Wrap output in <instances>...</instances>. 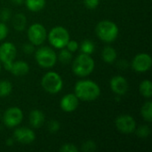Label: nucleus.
<instances>
[{
	"mask_svg": "<svg viewBox=\"0 0 152 152\" xmlns=\"http://www.w3.org/2000/svg\"><path fill=\"white\" fill-rule=\"evenodd\" d=\"M74 94L81 101L92 102L99 98L101 95V88L93 80L84 79L76 83Z\"/></svg>",
	"mask_w": 152,
	"mask_h": 152,
	"instance_id": "f257e3e1",
	"label": "nucleus"
},
{
	"mask_svg": "<svg viewBox=\"0 0 152 152\" xmlns=\"http://www.w3.org/2000/svg\"><path fill=\"white\" fill-rule=\"evenodd\" d=\"M94 61L90 54L81 53L78 54L72 62L73 73L80 77L89 76L94 69Z\"/></svg>",
	"mask_w": 152,
	"mask_h": 152,
	"instance_id": "f03ea898",
	"label": "nucleus"
},
{
	"mask_svg": "<svg viewBox=\"0 0 152 152\" xmlns=\"http://www.w3.org/2000/svg\"><path fill=\"white\" fill-rule=\"evenodd\" d=\"M95 33L102 41L112 43L117 39L119 30L118 25L114 21L104 20L98 22L95 27Z\"/></svg>",
	"mask_w": 152,
	"mask_h": 152,
	"instance_id": "7ed1b4c3",
	"label": "nucleus"
},
{
	"mask_svg": "<svg viewBox=\"0 0 152 152\" xmlns=\"http://www.w3.org/2000/svg\"><path fill=\"white\" fill-rule=\"evenodd\" d=\"M41 86L48 94H55L61 91L63 87V81L57 72L49 71L43 76L41 79Z\"/></svg>",
	"mask_w": 152,
	"mask_h": 152,
	"instance_id": "20e7f679",
	"label": "nucleus"
},
{
	"mask_svg": "<svg viewBox=\"0 0 152 152\" xmlns=\"http://www.w3.org/2000/svg\"><path fill=\"white\" fill-rule=\"evenodd\" d=\"M35 59L40 67L44 69H50L55 65L57 61V54L53 48L42 46L35 51Z\"/></svg>",
	"mask_w": 152,
	"mask_h": 152,
	"instance_id": "39448f33",
	"label": "nucleus"
},
{
	"mask_svg": "<svg viewBox=\"0 0 152 152\" xmlns=\"http://www.w3.org/2000/svg\"><path fill=\"white\" fill-rule=\"evenodd\" d=\"M47 37L50 45L56 49L64 48L70 38L69 31L64 27L61 26L53 28L49 31Z\"/></svg>",
	"mask_w": 152,
	"mask_h": 152,
	"instance_id": "423d86ee",
	"label": "nucleus"
},
{
	"mask_svg": "<svg viewBox=\"0 0 152 152\" xmlns=\"http://www.w3.org/2000/svg\"><path fill=\"white\" fill-rule=\"evenodd\" d=\"M17 55L15 45L11 42H4L0 45V61L4 64L6 70H10L12 63Z\"/></svg>",
	"mask_w": 152,
	"mask_h": 152,
	"instance_id": "0eeeda50",
	"label": "nucleus"
},
{
	"mask_svg": "<svg viewBox=\"0 0 152 152\" xmlns=\"http://www.w3.org/2000/svg\"><path fill=\"white\" fill-rule=\"evenodd\" d=\"M46 37V29L41 23H33L28 29V38L34 45H43Z\"/></svg>",
	"mask_w": 152,
	"mask_h": 152,
	"instance_id": "6e6552de",
	"label": "nucleus"
},
{
	"mask_svg": "<svg viewBox=\"0 0 152 152\" xmlns=\"http://www.w3.org/2000/svg\"><path fill=\"white\" fill-rule=\"evenodd\" d=\"M23 120V112L18 107H11L7 109L3 116V122L5 126L13 128L18 126Z\"/></svg>",
	"mask_w": 152,
	"mask_h": 152,
	"instance_id": "1a4fd4ad",
	"label": "nucleus"
},
{
	"mask_svg": "<svg viewBox=\"0 0 152 152\" xmlns=\"http://www.w3.org/2000/svg\"><path fill=\"white\" fill-rule=\"evenodd\" d=\"M115 126L120 133L125 134H133L136 129V122L134 118L128 114L119 115L115 119Z\"/></svg>",
	"mask_w": 152,
	"mask_h": 152,
	"instance_id": "9d476101",
	"label": "nucleus"
},
{
	"mask_svg": "<svg viewBox=\"0 0 152 152\" xmlns=\"http://www.w3.org/2000/svg\"><path fill=\"white\" fill-rule=\"evenodd\" d=\"M152 65V59L150 54L145 53H138L136 54L131 63L132 69L139 73H142V72H146L148 71Z\"/></svg>",
	"mask_w": 152,
	"mask_h": 152,
	"instance_id": "9b49d317",
	"label": "nucleus"
},
{
	"mask_svg": "<svg viewBox=\"0 0 152 152\" xmlns=\"http://www.w3.org/2000/svg\"><path fill=\"white\" fill-rule=\"evenodd\" d=\"M13 138L21 144H30L36 139V134L30 128L18 127L13 132Z\"/></svg>",
	"mask_w": 152,
	"mask_h": 152,
	"instance_id": "f8f14e48",
	"label": "nucleus"
},
{
	"mask_svg": "<svg viewBox=\"0 0 152 152\" xmlns=\"http://www.w3.org/2000/svg\"><path fill=\"white\" fill-rule=\"evenodd\" d=\"M110 86L111 91L118 96L125 95L127 93L129 87L126 78L122 76L113 77L110 81Z\"/></svg>",
	"mask_w": 152,
	"mask_h": 152,
	"instance_id": "ddd939ff",
	"label": "nucleus"
},
{
	"mask_svg": "<svg viewBox=\"0 0 152 152\" xmlns=\"http://www.w3.org/2000/svg\"><path fill=\"white\" fill-rule=\"evenodd\" d=\"M79 104V99L75 94H68L64 95L60 102L61 109L67 113L73 112L77 110Z\"/></svg>",
	"mask_w": 152,
	"mask_h": 152,
	"instance_id": "4468645a",
	"label": "nucleus"
},
{
	"mask_svg": "<svg viewBox=\"0 0 152 152\" xmlns=\"http://www.w3.org/2000/svg\"><path fill=\"white\" fill-rule=\"evenodd\" d=\"M13 76L16 77H22L28 73L29 71V65L23 61H13L11 65L9 70Z\"/></svg>",
	"mask_w": 152,
	"mask_h": 152,
	"instance_id": "2eb2a0df",
	"label": "nucleus"
},
{
	"mask_svg": "<svg viewBox=\"0 0 152 152\" xmlns=\"http://www.w3.org/2000/svg\"><path fill=\"white\" fill-rule=\"evenodd\" d=\"M28 121L33 128H40L45 124V116L39 110H33L29 113Z\"/></svg>",
	"mask_w": 152,
	"mask_h": 152,
	"instance_id": "dca6fc26",
	"label": "nucleus"
},
{
	"mask_svg": "<svg viewBox=\"0 0 152 152\" xmlns=\"http://www.w3.org/2000/svg\"><path fill=\"white\" fill-rule=\"evenodd\" d=\"M117 51L110 45L105 46L102 51V58L106 63H113L117 60Z\"/></svg>",
	"mask_w": 152,
	"mask_h": 152,
	"instance_id": "f3484780",
	"label": "nucleus"
},
{
	"mask_svg": "<svg viewBox=\"0 0 152 152\" xmlns=\"http://www.w3.org/2000/svg\"><path fill=\"white\" fill-rule=\"evenodd\" d=\"M12 26L15 30L17 31H22L24 30L26 24H27V19L25 14L23 13H17L12 17Z\"/></svg>",
	"mask_w": 152,
	"mask_h": 152,
	"instance_id": "a211bd4d",
	"label": "nucleus"
},
{
	"mask_svg": "<svg viewBox=\"0 0 152 152\" xmlns=\"http://www.w3.org/2000/svg\"><path fill=\"white\" fill-rule=\"evenodd\" d=\"M24 2L27 8L33 12H37L43 10L46 4L45 0H25Z\"/></svg>",
	"mask_w": 152,
	"mask_h": 152,
	"instance_id": "6ab92c4d",
	"label": "nucleus"
},
{
	"mask_svg": "<svg viewBox=\"0 0 152 152\" xmlns=\"http://www.w3.org/2000/svg\"><path fill=\"white\" fill-rule=\"evenodd\" d=\"M139 90L141 94L148 99H151L152 96V83L150 79H145L141 82Z\"/></svg>",
	"mask_w": 152,
	"mask_h": 152,
	"instance_id": "aec40b11",
	"label": "nucleus"
},
{
	"mask_svg": "<svg viewBox=\"0 0 152 152\" xmlns=\"http://www.w3.org/2000/svg\"><path fill=\"white\" fill-rule=\"evenodd\" d=\"M141 114L143 118V119L147 122L152 121V102L147 101L141 109Z\"/></svg>",
	"mask_w": 152,
	"mask_h": 152,
	"instance_id": "412c9836",
	"label": "nucleus"
},
{
	"mask_svg": "<svg viewBox=\"0 0 152 152\" xmlns=\"http://www.w3.org/2000/svg\"><path fill=\"white\" fill-rule=\"evenodd\" d=\"M12 85L8 80H0V97L4 98L11 94Z\"/></svg>",
	"mask_w": 152,
	"mask_h": 152,
	"instance_id": "4be33fe9",
	"label": "nucleus"
},
{
	"mask_svg": "<svg viewBox=\"0 0 152 152\" xmlns=\"http://www.w3.org/2000/svg\"><path fill=\"white\" fill-rule=\"evenodd\" d=\"M73 55L72 53L69 52L67 48H62L61 49V52L57 55V60H59L61 63L63 64H68L72 61Z\"/></svg>",
	"mask_w": 152,
	"mask_h": 152,
	"instance_id": "5701e85b",
	"label": "nucleus"
},
{
	"mask_svg": "<svg viewBox=\"0 0 152 152\" xmlns=\"http://www.w3.org/2000/svg\"><path fill=\"white\" fill-rule=\"evenodd\" d=\"M95 50V45L94 44V42H92L91 40H84L81 43L80 45V51L83 53H86V54H92Z\"/></svg>",
	"mask_w": 152,
	"mask_h": 152,
	"instance_id": "b1692460",
	"label": "nucleus"
},
{
	"mask_svg": "<svg viewBox=\"0 0 152 152\" xmlns=\"http://www.w3.org/2000/svg\"><path fill=\"white\" fill-rule=\"evenodd\" d=\"M134 133H136L137 136L140 138H147L151 134V129L148 126H141L135 129Z\"/></svg>",
	"mask_w": 152,
	"mask_h": 152,
	"instance_id": "393cba45",
	"label": "nucleus"
},
{
	"mask_svg": "<svg viewBox=\"0 0 152 152\" xmlns=\"http://www.w3.org/2000/svg\"><path fill=\"white\" fill-rule=\"evenodd\" d=\"M81 150L85 152H92L96 150V143L94 141H86L82 144Z\"/></svg>",
	"mask_w": 152,
	"mask_h": 152,
	"instance_id": "a878e982",
	"label": "nucleus"
},
{
	"mask_svg": "<svg viewBox=\"0 0 152 152\" xmlns=\"http://www.w3.org/2000/svg\"><path fill=\"white\" fill-rule=\"evenodd\" d=\"M78 148L73 143H64L61 148V152H78Z\"/></svg>",
	"mask_w": 152,
	"mask_h": 152,
	"instance_id": "bb28decb",
	"label": "nucleus"
},
{
	"mask_svg": "<svg viewBox=\"0 0 152 152\" xmlns=\"http://www.w3.org/2000/svg\"><path fill=\"white\" fill-rule=\"evenodd\" d=\"M61 127V125H60V122L57 121V120H51L49 123H48V131L51 133V134H55L59 131Z\"/></svg>",
	"mask_w": 152,
	"mask_h": 152,
	"instance_id": "cd10ccee",
	"label": "nucleus"
},
{
	"mask_svg": "<svg viewBox=\"0 0 152 152\" xmlns=\"http://www.w3.org/2000/svg\"><path fill=\"white\" fill-rule=\"evenodd\" d=\"M12 17V12L8 8H4L0 12V20L3 22L8 21Z\"/></svg>",
	"mask_w": 152,
	"mask_h": 152,
	"instance_id": "c85d7f7f",
	"label": "nucleus"
},
{
	"mask_svg": "<svg viewBox=\"0 0 152 152\" xmlns=\"http://www.w3.org/2000/svg\"><path fill=\"white\" fill-rule=\"evenodd\" d=\"M65 48H67L69 52H71V53H75V52H77V50H78V48H79V44L77 42V41H75V40H69V42L67 43V45H66V46H65Z\"/></svg>",
	"mask_w": 152,
	"mask_h": 152,
	"instance_id": "c756f323",
	"label": "nucleus"
},
{
	"mask_svg": "<svg viewBox=\"0 0 152 152\" xmlns=\"http://www.w3.org/2000/svg\"><path fill=\"white\" fill-rule=\"evenodd\" d=\"M8 32L9 30L6 24H4V22L3 21H0V41H3L4 39L6 38Z\"/></svg>",
	"mask_w": 152,
	"mask_h": 152,
	"instance_id": "7c9ffc66",
	"label": "nucleus"
},
{
	"mask_svg": "<svg viewBox=\"0 0 152 152\" xmlns=\"http://www.w3.org/2000/svg\"><path fill=\"white\" fill-rule=\"evenodd\" d=\"M100 0H84V4L87 9L94 10L98 7Z\"/></svg>",
	"mask_w": 152,
	"mask_h": 152,
	"instance_id": "2f4dec72",
	"label": "nucleus"
},
{
	"mask_svg": "<svg viewBox=\"0 0 152 152\" xmlns=\"http://www.w3.org/2000/svg\"><path fill=\"white\" fill-rule=\"evenodd\" d=\"M22 50L26 54H31L35 52V48H34V45H32L30 42L28 44H25L22 45Z\"/></svg>",
	"mask_w": 152,
	"mask_h": 152,
	"instance_id": "473e14b6",
	"label": "nucleus"
},
{
	"mask_svg": "<svg viewBox=\"0 0 152 152\" xmlns=\"http://www.w3.org/2000/svg\"><path fill=\"white\" fill-rule=\"evenodd\" d=\"M118 66L120 69H126L129 66V63L125 59H122L120 60L119 61H118Z\"/></svg>",
	"mask_w": 152,
	"mask_h": 152,
	"instance_id": "72a5a7b5",
	"label": "nucleus"
},
{
	"mask_svg": "<svg viewBox=\"0 0 152 152\" xmlns=\"http://www.w3.org/2000/svg\"><path fill=\"white\" fill-rule=\"evenodd\" d=\"M24 1L25 0H11V2L13 4H15V5H20V4H22L24 3Z\"/></svg>",
	"mask_w": 152,
	"mask_h": 152,
	"instance_id": "f704fd0d",
	"label": "nucleus"
},
{
	"mask_svg": "<svg viewBox=\"0 0 152 152\" xmlns=\"http://www.w3.org/2000/svg\"><path fill=\"white\" fill-rule=\"evenodd\" d=\"M13 142H14V140L12 138H8L6 140V145L7 146H12L13 145Z\"/></svg>",
	"mask_w": 152,
	"mask_h": 152,
	"instance_id": "c9c22d12",
	"label": "nucleus"
},
{
	"mask_svg": "<svg viewBox=\"0 0 152 152\" xmlns=\"http://www.w3.org/2000/svg\"><path fill=\"white\" fill-rule=\"evenodd\" d=\"M0 71H1V61H0Z\"/></svg>",
	"mask_w": 152,
	"mask_h": 152,
	"instance_id": "e433bc0d",
	"label": "nucleus"
}]
</instances>
